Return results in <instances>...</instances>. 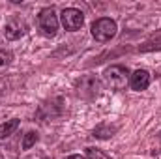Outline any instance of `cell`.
Here are the masks:
<instances>
[{
  "instance_id": "cell-11",
  "label": "cell",
  "mask_w": 161,
  "mask_h": 159,
  "mask_svg": "<svg viewBox=\"0 0 161 159\" xmlns=\"http://www.w3.org/2000/svg\"><path fill=\"white\" fill-rule=\"evenodd\" d=\"M86 159H111L105 152L97 150V148H86Z\"/></svg>"
},
{
  "instance_id": "cell-5",
  "label": "cell",
  "mask_w": 161,
  "mask_h": 159,
  "mask_svg": "<svg viewBox=\"0 0 161 159\" xmlns=\"http://www.w3.org/2000/svg\"><path fill=\"white\" fill-rule=\"evenodd\" d=\"M99 92H101V82L94 75H86L77 82V94L84 99H94L99 96Z\"/></svg>"
},
{
  "instance_id": "cell-4",
  "label": "cell",
  "mask_w": 161,
  "mask_h": 159,
  "mask_svg": "<svg viewBox=\"0 0 161 159\" xmlns=\"http://www.w3.org/2000/svg\"><path fill=\"white\" fill-rule=\"evenodd\" d=\"M60 23L68 32H75L84 25V15L77 8H66L60 13Z\"/></svg>"
},
{
  "instance_id": "cell-2",
  "label": "cell",
  "mask_w": 161,
  "mask_h": 159,
  "mask_svg": "<svg viewBox=\"0 0 161 159\" xmlns=\"http://www.w3.org/2000/svg\"><path fill=\"white\" fill-rule=\"evenodd\" d=\"M38 26L45 38H54L58 32V17L54 8H43L38 15Z\"/></svg>"
},
{
  "instance_id": "cell-6",
  "label": "cell",
  "mask_w": 161,
  "mask_h": 159,
  "mask_svg": "<svg viewBox=\"0 0 161 159\" xmlns=\"http://www.w3.org/2000/svg\"><path fill=\"white\" fill-rule=\"evenodd\" d=\"M26 32H28V25L23 19H19V17H13V19H9L4 25V36H6V40H19Z\"/></svg>"
},
{
  "instance_id": "cell-9",
  "label": "cell",
  "mask_w": 161,
  "mask_h": 159,
  "mask_svg": "<svg viewBox=\"0 0 161 159\" xmlns=\"http://www.w3.org/2000/svg\"><path fill=\"white\" fill-rule=\"evenodd\" d=\"M36 142H38V133H36V131H28V133L25 135V139H23V144H21V146H23V150H30Z\"/></svg>"
},
{
  "instance_id": "cell-14",
  "label": "cell",
  "mask_w": 161,
  "mask_h": 159,
  "mask_svg": "<svg viewBox=\"0 0 161 159\" xmlns=\"http://www.w3.org/2000/svg\"><path fill=\"white\" fill-rule=\"evenodd\" d=\"M4 88H6V86H4V80H0V94L4 92Z\"/></svg>"
},
{
  "instance_id": "cell-12",
  "label": "cell",
  "mask_w": 161,
  "mask_h": 159,
  "mask_svg": "<svg viewBox=\"0 0 161 159\" xmlns=\"http://www.w3.org/2000/svg\"><path fill=\"white\" fill-rule=\"evenodd\" d=\"M9 60H11V54H9V52H6V51H0V66L9 64Z\"/></svg>"
},
{
  "instance_id": "cell-10",
  "label": "cell",
  "mask_w": 161,
  "mask_h": 159,
  "mask_svg": "<svg viewBox=\"0 0 161 159\" xmlns=\"http://www.w3.org/2000/svg\"><path fill=\"white\" fill-rule=\"evenodd\" d=\"M113 133H114V127L101 125V127H97L94 131V137H97V139H109V137H113Z\"/></svg>"
},
{
  "instance_id": "cell-13",
  "label": "cell",
  "mask_w": 161,
  "mask_h": 159,
  "mask_svg": "<svg viewBox=\"0 0 161 159\" xmlns=\"http://www.w3.org/2000/svg\"><path fill=\"white\" fill-rule=\"evenodd\" d=\"M66 159H86L84 156H79V154H73V156H68Z\"/></svg>"
},
{
  "instance_id": "cell-8",
  "label": "cell",
  "mask_w": 161,
  "mask_h": 159,
  "mask_svg": "<svg viewBox=\"0 0 161 159\" xmlns=\"http://www.w3.org/2000/svg\"><path fill=\"white\" fill-rule=\"evenodd\" d=\"M17 129H19V120L17 118H11V120H8V122H4V123H0V140L8 139Z\"/></svg>"
},
{
  "instance_id": "cell-15",
  "label": "cell",
  "mask_w": 161,
  "mask_h": 159,
  "mask_svg": "<svg viewBox=\"0 0 161 159\" xmlns=\"http://www.w3.org/2000/svg\"><path fill=\"white\" fill-rule=\"evenodd\" d=\"M0 159H4V156H2V154H0Z\"/></svg>"
},
{
  "instance_id": "cell-1",
  "label": "cell",
  "mask_w": 161,
  "mask_h": 159,
  "mask_svg": "<svg viewBox=\"0 0 161 159\" xmlns=\"http://www.w3.org/2000/svg\"><path fill=\"white\" fill-rule=\"evenodd\" d=\"M103 82L111 90H124L129 84V69L125 66H111L103 71Z\"/></svg>"
},
{
  "instance_id": "cell-3",
  "label": "cell",
  "mask_w": 161,
  "mask_h": 159,
  "mask_svg": "<svg viewBox=\"0 0 161 159\" xmlns=\"http://www.w3.org/2000/svg\"><path fill=\"white\" fill-rule=\"evenodd\" d=\"M116 30H118L116 23L109 17H101V19L94 21V25H92V36L96 38V41H101V43L113 40L116 36Z\"/></svg>"
},
{
  "instance_id": "cell-7",
  "label": "cell",
  "mask_w": 161,
  "mask_h": 159,
  "mask_svg": "<svg viewBox=\"0 0 161 159\" xmlns=\"http://www.w3.org/2000/svg\"><path fill=\"white\" fill-rule=\"evenodd\" d=\"M129 86L135 92H142L150 86V73L146 69H137L129 75Z\"/></svg>"
}]
</instances>
